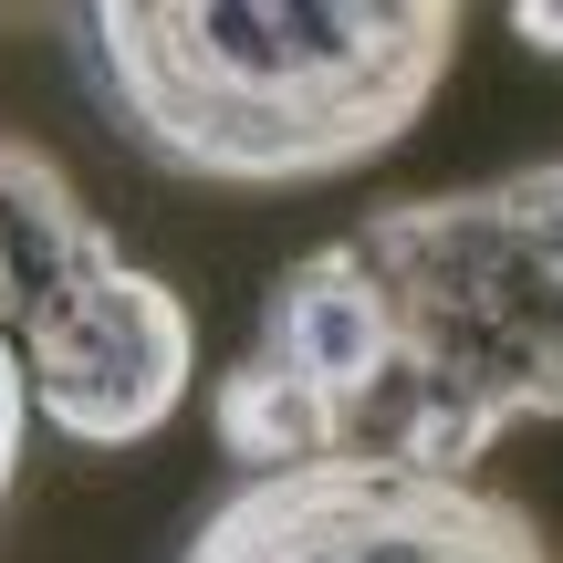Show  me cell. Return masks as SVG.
Listing matches in <instances>:
<instances>
[{"instance_id":"obj_1","label":"cell","mask_w":563,"mask_h":563,"mask_svg":"<svg viewBox=\"0 0 563 563\" xmlns=\"http://www.w3.org/2000/svg\"><path fill=\"white\" fill-rule=\"evenodd\" d=\"M115 125L209 188H313L418 136L449 84V0H104L74 21Z\"/></svg>"},{"instance_id":"obj_2","label":"cell","mask_w":563,"mask_h":563,"mask_svg":"<svg viewBox=\"0 0 563 563\" xmlns=\"http://www.w3.org/2000/svg\"><path fill=\"white\" fill-rule=\"evenodd\" d=\"M376 302V470L481 481L511 428L563 418V157L418 188L344 230Z\"/></svg>"},{"instance_id":"obj_3","label":"cell","mask_w":563,"mask_h":563,"mask_svg":"<svg viewBox=\"0 0 563 563\" xmlns=\"http://www.w3.org/2000/svg\"><path fill=\"white\" fill-rule=\"evenodd\" d=\"M0 334L21 365V407L74 449L157 439L199 376L188 302L125 262L32 136H0Z\"/></svg>"},{"instance_id":"obj_4","label":"cell","mask_w":563,"mask_h":563,"mask_svg":"<svg viewBox=\"0 0 563 563\" xmlns=\"http://www.w3.org/2000/svg\"><path fill=\"white\" fill-rule=\"evenodd\" d=\"M178 563H563V543L490 481L313 460L241 481Z\"/></svg>"},{"instance_id":"obj_5","label":"cell","mask_w":563,"mask_h":563,"mask_svg":"<svg viewBox=\"0 0 563 563\" xmlns=\"http://www.w3.org/2000/svg\"><path fill=\"white\" fill-rule=\"evenodd\" d=\"M21 428H32V407H21V365H11V334H0V501H11V470H21Z\"/></svg>"}]
</instances>
